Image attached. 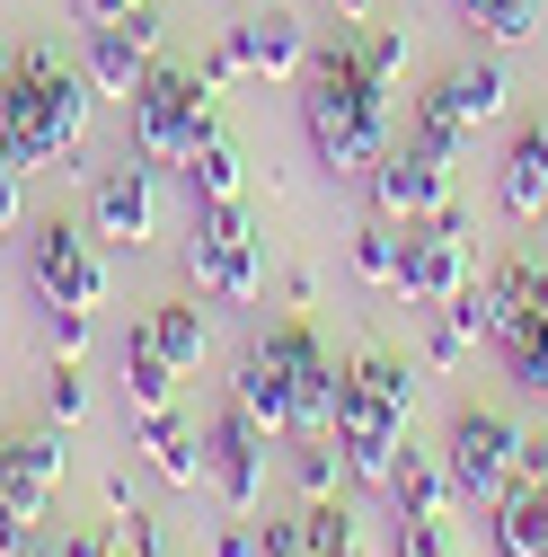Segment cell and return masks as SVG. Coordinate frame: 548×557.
Segmentation results:
<instances>
[{"label":"cell","mask_w":548,"mask_h":557,"mask_svg":"<svg viewBox=\"0 0 548 557\" xmlns=\"http://www.w3.org/2000/svg\"><path fill=\"white\" fill-rule=\"evenodd\" d=\"M18 222H27V177H18V169H0V239H10Z\"/></svg>","instance_id":"36"},{"label":"cell","mask_w":548,"mask_h":557,"mask_svg":"<svg viewBox=\"0 0 548 557\" xmlns=\"http://www.w3.org/2000/svg\"><path fill=\"white\" fill-rule=\"evenodd\" d=\"M62 469H72L62 425L53 434H10V443H0V505H10L18 522H45L53 496H62Z\"/></svg>","instance_id":"13"},{"label":"cell","mask_w":548,"mask_h":557,"mask_svg":"<svg viewBox=\"0 0 548 557\" xmlns=\"http://www.w3.org/2000/svg\"><path fill=\"white\" fill-rule=\"evenodd\" d=\"M231 45H239V62H248V81H301V62H310L301 18H284V10L239 18V27H231Z\"/></svg>","instance_id":"17"},{"label":"cell","mask_w":548,"mask_h":557,"mask_svg":"<svg viewBox=\"0 0 548 557\" xmlns=\"http://www.w3.org/2000/svg\"><path fill=\"white\" fill-rule=\"evenodd\" d=\"M195 81H203V89H213V98H231V89H239V81H248V62H239V45H231V36H222V45H213V53H203V62H195Z\"/></svg>","instance_id":"34"},{"label":"cell","mask_w":548,"mask_h":557,"mask_svg":"<svg viewBox=\"0 0 548 557\" xmlns=\"http://www.w3.org/2000/svg\"><path fill=\"white\" fill-rule=\"evenodd\" d=\"M186 195H195V203H231V195H248V160H239V143H231L222 124L186 151Z\"/></svg>","instance_id":"23"},{"label":"cell","mask_w":548,"mask_h":557,"mask_svg":"<svg viewBox=\"0 0 548 557\" xmlns=\"http://www.w3.org/2000/svg\"><path fill=\"white\" fill-rule=\"evenodd\" d=\"M354 284H363V293H398V222L372 213V222L354 231Z\"/></svg>","instance_id":"25"},{"label":"cell","mask_w":548,"mask_h":557,"mask_svg":"<svg viewBox=\"0 0 548 557\" xmlns=\"http://www.w3.org/2000/svg\"><path fill=\"white\" fill-rule=\"evenodd\" d=\"M62 557H115V540H107V531H72V540H62Z\"/></svg>","instance_id":"41"},{"label":"cell","mask_w":548,"mask_h":557,"mask_svg":"<svg viewBox=\"0 0 548 557\" xmlns=\"http://www.w3.org/2000/svg\"><path fill=\"white\" fill-rule=\"evenodd\" d=\"M505 363H513V389H531V398H548V319L522 336V345H505Z\"/></svg>","instance_id":"30"},{"label":"cell","mask_w":548,"mask_h":557,"mask_svg":"<svg viewBox=\"0 0 548 557\" xmlns=\"http://www.w3.org/2000/svg\"><path fill=\"white\" fill-rule=\"evenodd\" d=\"M363 62H372V81H381V89H398V72H407V27L363 36Z\"/></svg>","instance_id":"32"},{"label":"cell","mask_w":548,"mask_h":557,"mask_svg":"<svg viewBox=\"0 0 548 557\" xmlns=\"http://www.w3.org/2000/svg\"><path fill=\"white\" fill-rule=\"evenodd\" d=\"M505 98H513L505 62H469V72H451V81H434V89L416 98V143L451 160L477 124H496V115H505Z\"/></svg>","instance_id":"8"},{"label":"cell","mask_w":548,"mask_h":557,"mask_svg":"<svg viewBox=\"0 0 548 557\" xmlns=\"http://www.w3.org/2000/svg\"><path fill=\"white\" fill-rule=\"evenodd\" d=\"M284 301H292V310H310V301H319V274H310V265H292V274H284Z\"/></svg>","instance_id":"40"},{"label":"cell","mask_w":548,"mask_h":557,"mask_svg":"<svg viewBox=\"0 0 548 557\" xmlns=\"http://www.w3.org/2000/svg\"><path fill=\"white\" fill-rule=\"evenodd\" d=\"M363 186H372V213L407 231V222H434L443 203H451V160H443V151H425V143H407V151L389 143V151H381V169H372Z\"/></svg>","instance_id":"12"},{"label":"cell","mask_w":548,"mask_h":557,"mask_svg":"<svg viewBox=\"0 0 548 557\" xmlns=\"http://www.w3.org/2000/svg\"><path fill=\"white\" fill-rule=\"evenodd\" d=\"M487 540H496V557H548V496L513 478L487 505Z\"/></svg>","instance_id":"21"},{"label":"cell","mask_w":548,"mask_h":557,"mask_svg":"<svg viewBox=\"0 0 548 557\" xmlns=\"http://www.w3.org/2000/svg\"><path fill=\"white\" fill-rule=\"evenodd\" d=\"M27 274H36L45 310H98V301H107V257H98L89 231H72V222H45V231L27 239Z\"/></svg>","instance_id":"11"},{"label":"cell","mask_w":548,"mask_h":557,"mask_svg":"<svg viewBox=\"0 0 548 557\" xmlns=\"http://www.w3.org/2000/svg\"><path fill=\"white\" fill-rule=\"evenodd\" d=\"M213 133V89L177 62H151V81L133 89V151L160 160V169H186V151Z\"/></svg>","instance_id":"4"},{"label":"cell","mask_w":548,"mask_h":557,"mask_svg":"<svg viewBox=\"0 0 548 557\" xmlns=\"http://www.w3.org/2000/svg\"><path fill=\"white\" fill-rule=\"evenodd\" d=\"M265 345H274V363L292 381V443L301 434H336V389H346V372H336V355L319 345V327L284 319V327H265Z\"/></svg>","instance_id":"10"},{"label":"cell","mask_w":548,"mask_h":557,"mask_svg":"<svg viewBox=\"0 0 548 557\" xmlns=\"http://www.w3.org/2000/svg\"><path fill=\"white\" fill-rule=\"evenodd\" d=\"M195 231H203V239H222V248H257V213H248V195H231V203H195Z\"/></svg>","instance_id":"28"},{"label":"cell","mask_w":548,"mask_h":557,"mask_svg":"<svg viewBox=\"0 0 548 557\" xmlns=\"http://www.w3.org/2000/svg\"><path fill=\"white\" fill-rule=\"evenodd\" d=\"M398 548H416V557H469L460 531H451V513L443 522H398Z\"/></svg>","instance_id":"33"},{"label":"cell","mask_w":548,"mask_h":557,"mask_svg":"<svg viewBox=\"0 0 548 557\" xmlns=\"http://www.w3.org/2000/svg\"><path fill=\"white\" fill-rule=\"evenodd\" d=\"M469 27H487L496 45H531L539 36V0H460Z\"/></svg>","instance_id":"26"},{"label":"cell","mask_w":548,"mask_h":557,"mask_svg":"<svg viewBox=\"0 0 548 557\" xmlns=\"http://www.w3.org/2000/svg\"><path fill=\"white\" fill-rule=\"evenodd\" d=\"M0 169H18V160H10V124H0Z\"/></svg>","instance_id":"45"},{"label":"cell","mask_w":548,"mask_h":557,"mask_svg":"<svg viewBox=\"0 0 548 557\" xmlns=\"http://www.w3.org/2000/svg\"><path fill=\"white\" fill-rule=\"evenodd\" d=\"M177 381H186V372L160 355L142 327H133V336H124V416H160V407H177Z\"/></svg>","instance_id":"22"},{"label":"cell","mask_w":548,"mask_h":557,"mask_svg":"<svg viewBox=\"0 0 548 557\" xmlns=\"http://www.w3.org/2000/svg\"><path fill=\"white\" fill-rule=\"evenodd\" d=\"M513 478L548 496V434H522V469H513Z\"/></svg>","instance_id":"37"},{"label":"cell","mask_w":548,"mask_h":557,"mask_svg":"<svg viewBox=\"0 0 548 557\" xmlns=\"http://www.w3.org/2000/svg\"><path fill=\"white\" fill-rule=\"evenodd\" d=\"M142 336L160 345L177 372H195L203 355H213V327H203V310H195V301H160V310H142Z\"/></svg>","instance_id":"24"},{"label":"cell","mask_w":548,"mask_h":557,"mask_svg":"<svg viewBox=\"0 0 548 557\" xmlns=\"http://www.w3.org/2000/svg\"><path fill=\"white\" fill-rule=\"evenodd\" d=\"M398 557H416V548H398Z\"/></svg>","instance_id":"47"},{"label":"cell","mask_w":548,"mask_h":557,"mask_svg":"<svg viewBox=\"0 0 548 557\" xmlns=\"http://www.w3.org/2000/svg\"><path fill=\"white\" fill-rule=\"evenodd\" d=\"M469 345H477V336H469L451 310H434V319H425V363H434V372H460V363H469Z\"/></svg>","instance_id":"29"},{"label":"cell","mask_w":548,"mask_h":557,"mask_svg":"<svg viewBox=\"0 0 548 557\" xmlns=\"http://www.w3.org/2000/svg\"><path fill=\"white\" fill-rule=\"evenodd\" d=\"M160 36H169V18L151 10H124V18H89L80 27V72H89V89L98 98H115V107H133V89L151 81V62H160Z\"/></svg>","instance_id":"7"},{"label":"cell","mask_w":548,"mask_h":557,"mask_svg":"<svg viewBox=\"0 0 548 557\" xmlns=\"http://www.w3.org/2000/svg\"><path fill=\"white\" fill-rule=\"evenodd\" d=\"M45 416H53V425H80V416H89V381H80V363H53V381H45Z\"/></svg>","instance_id":"31"},{"label":"cell","mask_w":548,"mask_h":557,"mask_svg":"<svg viewBox=\"0 0 548 557\" xmlns=\"http://www.w3.org/2000/svg\"><path fill=\"white\" fill-rule=\"evenodd\" d=\"M231 407L248 416L257 434H292V381H284V363H274V345L257 336L248 355H239V381H231Z\"/></svg>","instance_id":"16"},{"label":"cell","mask_w":548,"mask_h":557,"mask_svg":"<svg viewBox=\"0 0 548 557\" xmlns=\"http://www.w3.org/2000/svg\"><path fill=\"white\" fill-rule=\"evenodd\" d=\"M460 293H469V213L451 195L434 222H407V239H398V301L407 310H443Z\"/></svg>","instance_id":"5"},{"label":"cell","mask_w":548,"mask_h":557,"mask_svg":"<svg viewBox=\"0 0 548 557\" xmlns=\"http://www.w3.org/2000/svg\"><path fill=\"white\" fill-rule=\"evenodd\" d=\"M124 10H142V0H80V27L89 18H124Z\"/></svg>","instance_id":"43"},{"label":"cell","mask_w":548,"mask_h":557,"mask_svg":"<svg viewBox=\"0 0 548 557\" xmlns=\"http://www.w3.org/2000/svg\"><path fill=\"white\" fill-rule=\"evenodd\" d=\"M443 469L460 486V505H496L513 469H522V425L505 407H460L451 416V443H443Z\"/></svg>","instance_id":"6"},{"label":"cell","mask_w":548,"mask_h":557,"mask_svg":"<svg viewBox=\"0 0 548 557\" xmlns=\"http://www.w3.org/2000/svg\"><path fill=\"white\" fill-rule=\"evenodd\" d=\"M27 531H36V522H18L10 505H0V557H18V540H27Z\"/></svg>","instance_id":"42"},{"label":"cell","mask_w":548,"mask_h":557,"mask_svg":"<svg viewBox=\"0 0 548 557\" xmlns=\"http://www.w3.org/2000/svg\"><path fill=\"white\" fill-rule=\"evenodd\" d=\"M327 10L346 18V27H363V18H372V0H327Z\"/></svg>","instance_id":"44"},{"label":"cell","mask_w":548,"mask_h":557,"mask_svg":"<svg viewBox=\"0 0 548 557\" xmlns=\"http://www.w3.org/2000/svg\"><path fill=\"white\" fill-rule=\"evenodd\" d=\"M10 72H18V53H10V45H0V81H10Z\"/></svg>","instance_id":"46"},{"label":"cell","mask_w":548,"mask_h":557,"mask_svg":"<svg viewBox=\"0 0 548 557\" xmlns=\"http://www.w3.org/2000/svg\"><path fill=\"white\" fill-rule=\"evenodd\" d=\"M496 203H505L513 222H548V124L513 133V151L496 169Z\"/></svg>","instance_id":"19"},{"label":"cell","mask_w":548,"mask_h":557,"mask_svg":"<svg viewBox=\"0 0 548 557\" xmlns=\"http://www.w3.org/2000/svg\"><path fill=\"white\" fill-rule=\"evenodd\" d=\"M89 336H98L89 310H53V355H62V363H80V355H89Z\"/></svg>","instance_id":"35"},{"label":"cell","mask_w":548,"mask_h":557,"mask_svg":"<svg viewBox=\"0 0 548 557\" xmlns=\"http://www.w3.org/2000/svg\"><path fill=\"white\" fill-rule=\"evenodd\" d=\"M407 416H416V381L389 355L346 363V389H336V451H346V478L389 486L398 451H407Z\"/></svg>","instance_id":"3"},{"label":"cell","mask_w":548,"mask_h":557,"mask_svg":"<svg viewBox=\"0 0 548 557\" xmlns=\"http://www.w3.org/2000/svg\"><path fill=\"white\" fill-rule=\"evenodd\" d=\"M124 540H133V557H160V522L142 505H124Z\"/></svg>","instance_id":"38"},{"label":"cell","mask_w":548,"mask_h":557,"mask_svg":"<svg viewBox=\"0 0 548 557\" xmlns=\"http://www.w3.org/2000/svg\"><path fill=\"white\" fill-rule=\"evenodd\" d=\"M336 469H346L336 434H301V451H292V478H301V496H336Z\"/></svg>","instance_id":"27"},{"label":"cell","mask_w":548,"mask_h":557,"mask_svg":"<svg viewBox=\"0 0 548 557\" xmlns=\"http://www.w3.org/2000/svg\"><path fill=\"white\" fill-rule=\"evenodd\" d=\"M89 115H98L89 72H72L53 45H27V53H18V72L0 81V124H10V160H18V177H36V169L89 177V169H80Z\"/></svg>","instance_id":"2"},{"label":"cell","mask_w":548,"mask_h":557,"mask_svg":"<svg viewBox=\"0 0 548 557\" xmlns=\"http://www.w3.org/2000/svg\"><path fill=\"white\" fill-rule=\"evenodd\" d=\"M89 239H115V248H151L160 239V160H115V169H89Z\"/></svg>","instance_id":"9"},{"label":"cell","mask_w":548,"mask_h":557,"mask_svg":"<svg viewBox=\"0 0 548 557\" xmlns=\"http://www.w3.org/2000/svg\"><path fill=\"white\" fill-rule=\"evenodd\" d=\"M213 557H265V548L248 540V522H222V531H213Z\"/></svg>","instance_id":"39"},{"label":"cell","mask_w":548,"mask_h":557,"mask_svg":"<svg viewBox=\"0 0 548 557\" xmlns=\"http://www.w3.org/2000/svg\"><path fill=\"white\" fill-rule=\"evenodd\" d=\"M133 451H142V460H151V478H160V486H177V496L213 486V451H203V434L186 425L177 407H160V416H133Z\"/></svg>","instance_id":"15"},{"label":"cell","mask_w":548,"mask_h":557,"mask_svg":"<svg viewBox=\"0 0 548 557\" xmlns=\"http://www.w3.org/2000/svg\"><path fill=\"white\" fill-rule=\"evenodd\" d=\"M186 284L213 293V301H231V310H248L265 274H257V248H222V239L195 231V239H186Z\"/></svg>","instance_id":"20"},{"label":"cell","mask_w":548,"mask_h":557,"mask_svg":"<svg viewBox=\"0 0 548 557\" xmlns=\"http://www.w3.org/2000/svg\"><path fill=\"white\" fill-rule=\"evenodd\" d=\"M389 505H398V522H443V513L460 505V486H451L443 451H416V443H407L398 469H389Z\"/></svg>","instance_id":"18"},{"label":"cell","mask_w":548,"mask_h":557,"mask_svg":"<svg viewBox=\"0 0 548 557\" xmlns=\"http://www.w3.org/2000/svg\"><path fill=\"white\" fill-rule=\"evenodd\" d=\"M203 451H213V496H222V513H231V522H248V513H257V496H265V434L231 407V416H213Z\"/></svg>","instance_id":"14"},{"label":"cell","mask_w":548,"mask_h":557,"mask_svg":"<svg viewBox=\"0 0 548 557\" xmlns=\"http://www.w3.org/2000/svg\"><path fill=\"white\" fill-rule=\"evenodd\" d=\"M389 107H398V89L372 81V62H363L354 36L310 45V62H301V124H310L319 169H336V177H372L381 151H389Z\"/></svg>","instance_id":"1"}]
</instances>
